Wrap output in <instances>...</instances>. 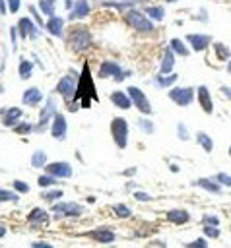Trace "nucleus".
I'll return each instance as SVG.
<instances>
[{"mask_svg":"<svg viewBox=\"0 0 231 248\" xmlns=\"http://www.w3.org/2000/svg\"><path fill=\"white\" fill-rule=\"evenodd\" d=\"M74 99L80 101L83 108H89L91 101H97V99H99V97H97V91H95V85H93L91 72H89V64H83L82 76L78 78V89H76Z\"/></svg>","mask_w":231,"mask_h":248,"instance_id":"1","label":"nucleus"},{"mask_svg":"<svg viewBox=\"0 0 231 248\" xmlns=\"http://www.w3.org/2000/svg\"><path fill=\"white\" fill-rule=\"evenodd\" d=\"M68 46L74 50V52H83L91 46V33L85 25H76L70 29V35H68Z\"/></svg>","mask_w":231,"mask_h":248,"instance_id":"2","label":"nucleus"},{"mask_svg":"<svg viewBox=\"0 0 231 248\" xmlns=\"http://www.w3.org/2000/svg\"><path fill=\"white\" fill-rule=\"evenodd\" d=\"M124 19H126V23H128L134 31H138V33H151V31H153V23L149 21V17H148L146 14L134 10V8L124 14Z\"/></svg>","mask_w":231,"mask_h":248,"instance_id":"3","label":"nucleus"},{"mask_svg":"<svg viewBox=\"0 0 231 248\" xmlns=\"http://www.w3.org/2000/svg\"><path fill=\"white\" fill-rule=\"evenodd\" d=\"M111 134H113V140H115L116 147L124 149L128 145V122L122 116L113 118V122H111Z\"/></svg>","mask_w":231,"mask_h":248,"instance_id":"4","label":"nucleus"},{"mask_svg":"<svg viewBox=\"0 0 231 248\" xmlns=\"http://www.w3.org/2000/svg\"><path fill=\"white\" fill-rule=\"evenodd\" d=\"M76 89H78V74L76 72H70L68 76L60 78V81L56 85V93H60L68 101H70V97L76 95Z\"/></svg>","mask_w":231,"mask_h":248,"instance_id":"5","label":"nucleus"},{"mask_svg":"<svg viewBox=\"0 0 231 248\" xmlns=\"http://www.w3.org/2000/svg\"><path fill=\"white\" fill-rule=\"evenodd\" d=\"M126 93H128L130 101L134 103V107H136V108H138L142 114H149V112H151V105H149L148 97L144 95V91H142L140 87H136V85H130Z\"/></svg>","mask_w":231,"mask_h":248,"instance_id":"6","label":"nucleus"},{"mask_svg":"<svg viewBox=\"0 0 231 248\" xmlns=\"http://www.w3.org/2000/svg\"><path fill=\"white\" fill-rule=\"evenodd\" d=\"M52 213L58 219L60 217H78V215L83 213V207L78 205V203H74V202H60V203H56L52 207Z\"/></svg>","mask_w":231,"mask_h":248,"instance_id":"7","label":"nucleus"},{"mask_svg":"<svg viewBox=\"0 0 231 248\" xmlns=\"http://www.w3.org/2000/svg\"><path fill=\"white\" fill-rule=\"evenodd\" d=\"M169 99L173 103H177L179 107H186L194 99V89L192 87H173L169 91Z\"/></svg>","mask_w":231,"mask_h":248,"instance_id":"8","label":"nucleus"},{"mask_svg":"<svg viewBox=\"0 0 231 248\" xmlns=\"http://www.w3.org/2000/svg\"><path fill=\"white\" fill-rule=\"evenodd\" d=\"M66 130H68V126H66V118H64V114L56 112V114L52 116V122H50V134L54 136V140L62 141V140L66 138Z\"/></svg>","mask_w":231,"mask_h":248,"instance_id":"9","label":"nucleus"},{"mask_svg":"<svg viewBox=\"0 0 231 248\" xmlns=\"http://www.w3.org/2000/svg\"><path fill=\"white\" fill-rule=\"evenodd\" d=\"M45 172H49L56 178H68V176H72V167L64 161H56V163L45 165Z\"/></svg>","mask_w":231,"mask_h":248,"instance_id":"10","label":"nucleus"},{"mask_svg":"<svg viewBox=\"0 0 231 248\" xmlns=\"http://www.w3.org/2000/svg\"><path fill=\"white\" fill-rule=\"evenodd\" d=\"M99 76L101 78H115V79H124V72H122V68L116 64V62H111V60H107V62H103L101 64V68H99Z\"/></svg>","mask_w":231,"mask_h":248,"instance_id":"11","label":"nucleus"},{"mask_svg":"<svg viewBox=\"0 0 231 248\" xmlns=\"http://www.w3.org/2000/svg\"><path fill=\"white\" fill-rule=\"evenodd\" d=\"M54 108H56V101H54L52 97H49V99H47V107H45V110H43V114H41V120H39V124H37V126H33V130H37V132H45V128H47L49 120L56 114V112H54Z\"/></svg>","mask_w":231,"mask_h":248,"instance_id":"12","label":"nucleus"},{"mask_svg":"<svg viewBox=\"0 0 231 248\" xmlns=\"http://www.w3.org/2000/svg\"><path fill=\"white\" fill-rule=\"evenodd\" d=\"M196 97H198L200 108H202L204 112L212 114V110H214V101H212V97H210V91H208V87H206V85H200V87L196 89Z\"/></svg>","mask_w":231,"mask_h":248,"instance_id":"13","label":"nucleus"},{"mask_svg":"<svg viewBox=\"0 0 231 248\" xmlns=\"http://www.w3.org/2000/svg\"><path fill=\"white\" fill-rule=\"evenodd\" d=\"M186 41L190 43V46H192L194 50H204V48H208V45L212 43V37H210V35H198V33H190V35L186 37Z\"/></svg>","mask_w":231,"mask_h":248,"instance_id":"14","label":"nucleus"},{"mask_svg":"<svg viewBox=\"0 0 231 248\" xmlns=\"http://www.w3.org/2000/svg\"><path fill=\"white\" fill-rule=\"evenodd\" d=\"M17 31H19V37H21V39L37 37V27L31 23L29 17H21V19L17 21Z\"/></svg>","mask_w":231,"mask_h":248,"instance_id":"15","label":"nucleus"},{"mask_svg":"<svg viewBox=\"0 0 231 248\" xmlns=\"http://www.w3.org/2000/svg\"><path fill=\"white\" fill-rule=\"evenodd\" d=\"M41 99H43V95H41V89H39V87H29V89H25L23 95H21L23 105H29V107H37V105L41 103Z\"/></svg>","mask_w":231,"mask_h":248,"instance_id":"16","label":"nucleus"},{"mask_svg":"<svg viewBox=\"0 0 231 248\" xmlns=\"http://www.w3.org/2000/svg\"><path fill=\"white\" fill-rule=\"evenodd\" d=\"M62 27H64V19L58 16H50L49 21L45 23V29L54 37H62Z\"/></svg>","mask_w":231,"mask_h":248,"instance_id":"17","label":"nucleus"},{"mask_svg":"<svg viewBox=\"0 0 231 248\" xmlns=\"http://www.w3.org/2000/svg\"><path fill=\"white\" fill-rule=\"evenodd\" d=\"M27 221H29L33 227H37V225H45V223L49 221V213H47L45 209H41V207H35V209L29 211Z\"/></svg>","mask_w":231,"mask_h":248,"instance_id":"18","label":"nucleus"},{"mask_svg":"<svg viewBox=\"0 0 231 248\" xmlns=\"http://www.w3.org/2000/svg\"><path fill=\"white\" fill-rule=\"evenodd\" d=\"M72 8L74 10L70 12V19H82V17H85L89 14V2L87 0H78Z\"/></svg>","mask_w":231,"mask_h":248,"instance_id":"19","label":"nucleus"},{"mask_svg":"<svg viewBox=\"0 0 231 248\" xmlns=\"http://www.w3.org/2000/svg\"><path fill=\"white\" fill-rule=\"evenodd\" d=\"M167 219L171 223H175V225H184L190 219V215L184 209H171V211H167Z\"/></svg>","mask_w":231,"mask_h":248,"instance_id":"20","label":"nucleus"},{"mask_svg":"<svg viewBox=\"0 0 231 248\" xmlns=\"http://www.w3.org/2000/svg\"><path fill=\"white\" fill-rule=\"evenodd\" d=\"M87 234L97 242H113L115 240V232H111L109 229H95V231H89Z\"/></svg>","mask_w":231,"mask_h":248,"instance_id":"21","label":"nucleus"},{"mask_svg":"<svg viewBox=\"0 0 231 248\" xmlns=\"http://www.w3.org/2000/svg\"><path fill=\"white\" fill-rule=\"evenodd\" d=\"M111 101L118 107V108H130V97H128V93H124V91H115V93H111Z\"/></svg>","mask_w":231,"mask_h":248,"instance_id":"22","label":"nucleus"},{"mask_svg":"<svg viewBox=\"0 0 231 248\" xmlns=\"http://www.w3.org/2000/svg\"><path fill=\"white\" fill-rule=\"evenodd\" d=\"M173 66H175V54L171 48H167L161 58V74H169L173 70Z\"/></svg>","mask_w":231,"mask_h":248,"instance_id":"23","label":"nucleus"},{"mask_svg":"<svg viewBox=\"0 0 231 248\" xmlns=\"http://www.w3.org/2000/svg\"><path fill=\"white\" fill-rule=\"evenodd\" d=\"M19 116H21V108L10 107V108L4 112V126H16V122L19 120Z\"/></svg>","mask_w":231,"mask_h":248,"instance_id":"24","label":"nucleus"},{"mask_svg":"<svg viewBox=\"0 0 231 248\" xmlns=\"http://www.w3.org/2000/svg\"><path fill=\"white\" fill-rule=\"evenodd\" d=\"M198 186H202L204 190H210V192H214V194H219L221 192V184L217 182V180H212V178H200L198 182H196Z\"/></svg>","mask_w":231,"mask_h":248,"instance_id":"25","label":"nucleus"},{"mask_svg":"<svg viewBox=\"0 0 231 248\" xmlns=\"http://www.w3.org/2000/svg\"><path fill=\"white\" fill-rule=\"evenodd\" d=\"M196 138H198L196 141L202 145V149H204V151H208V153H210V151L214 149V141H212V138H210L208 134H204V132H198V134H196Z\"/></svg>","mask_w":231,"mask_h":248,"instance_id":"26","label":"nucleus"},{"mask_svg":"<svg viewBox=\"0 0 231 248\" xmlns=\"http://www.w3.org/2000/svg\"><path fill=\"white\" fill-rule=\"evenodd\" d=\"M171 50L173 52H177L179 56H188V48L184 46V43L181 41V39H171Z\"/></svg>","mask_w":231,"mask_h":248,"instance_id":"27","label":"nucleus"},{"mask_svg":"<svg viewBox=\"0 0 231 248\" xmlns=\"http://www.w3.org/2000/svg\"><path fill=\"white\" fill-rule=\"evenodd\" d=\"M17 72H19V76H21L23 79H27V78H31L33 64H31L29 60H23V58H21V62H19V66H17Z\"/></svg>","mask_w":231,"mask_h":248,"instance_id":"28","label":"nucleus"},{"mask_svg":"<svg viewBox=\"0 0 231 248\" xmlns=\"http://www.w3.org/2000/svg\"><path fill=\"white\" fill-rule=\"evenodd\" d=\"M31 165H33L35 169L45 167V165H47V155H45V151H35V153L31 155Z\"/></svg>","mask_w":231,"mask_h":248,"instance_id":"29","label":"nucleus"},{"mask_svg":"<svg viewBox=\"0 0 231 248\" xmlns=\"http://www.w3.org/2000/svg\"><path fill=\"white\" fill-rule=\"evenodd\" d=\"M146 16H149L153 19H163L165 17V10L161 6H149V8H146Z\"/></svg>","mask_w":231,"mask_h":248,"instance_id":"30","label":"nucleus"},{"mask_svg":"<svg viewBox=\"0 0 231 248\" xmlns=\"http://www.w3.org/2000/svg\"><path fill=\"white\" fill-rule=\"evenodd\" d=\"M54 2L56 0H39V8L45 16H54Z\"/></svg>","mask_w":231,"mask_h":248,"instance_id":"31","label":"nucleus"},{"mask_svg":"<svg viewBox=\"0 0 231 248\" xmlns=\"http://www.w3.org/2000/svg\"><path fill=\"white\" fill-rule=\"evenodd\" d=\"M214 50H215V56H217L219 60H227V58L231 56L229 48H227L225 45H221V43H215V45H214Z\"/></svg>","mask_w":231,"mask_h":248,"instance_id":"32","label":"nucleus"},{"mask_svg":"<svg viewBox=\"0 0 231 248\" xmlns=\"http://www.w3.org/2000/svg\"><path fill=\"white\" fill-rule=\"evenodd\" d=\"M155 81H157L159 87H167V85H173V83L177 81V76H175V74H169V76H163V74H161Z\"/></svg>","mask_w":231,"mask_h":248,"instance_id":"33","label":"nucleus"},{"mask_svg":"<svg viewBox=\"0 0 231 248\" xmlns=\"http://www.w3.org/2000/svg\"><path fill=\"white\" fill-rule=\"evenodd\" d=\"M56 180H58L56 176H52V174H49V172H47V174L39 176V180H37V182H39V186H54V184H56Z\"/></svg>","mask_w":231,"mask_h":248,"instance_id":"34","label":"nucleus"},{"mask_svg":"<svg viewBox=\"0 0 231 248\" xmlns=\"http://www.w3.org/2000/svg\"><path fill=\"white\" fill-rule=\"evenodd\" d=\"M41 198H43V200H47V202L60 200V198H62V190H49V192H43V194H41Z\"/></svg>","mask_w":231,"mask_h":248,"instance_id":"35","label":"nucleus"},{"mask_svg":"<svg viewBox=\"0 0 231 248\" xmlns=\"http://www.w3.org/2000/svg\"><path fill=\"white\" fill-rule=\"evenodd\" d=\"M115 213H116V217H120V219H126V217L132 215V211H130L124 203H116V205H115Z\"/></svg>","mask_w":231,"mask_h":248,"instance_id":"36","label":"nucleus"},{"mask_svg":"<svg viewBox=\"0 0 231 248\" xmlns=\"http://www.w3.org/2000/svg\"><path fill=\"white\" fill-rule=\"evenodd\" d=\"M103 6H111V8H118V10H124V8H130L134 6V0H128V2H101Z\"/></svg>","mask_w":231,"mask_h":248,"instance_id":"37","label":"nucleus"},{"mask_svg":"<svg viewBox=\"0 0 231 248\" xmlns=\"http://www.w3.org/2000/svg\"><path fill=\"white\" fill-rule=\"evenodd\" d=\"M16 200H17V194L0 188V202H16Z\"/></svg>","mask_w":231,"mask_h":248,"instance_id":"38","label":"nucleus"},{"mask_svg":"<svg viewBox=\"0 0 231 248\" xmlns=\"http://www.w3.org/2000/svg\"><path fill=\"white\" fill-rule=\"evenodd\" d=\"M204 234L206 236H212V238H217L219 236V229L215 225H206L204 227Z\"/></svg>","mask_w":231,"mask_h":248,"instance_id":"39","label":"nucleus"},{"mask_svg":"<svg viewBox=\"0 0 231 248\" xmlns=\"http://www.w3.org/2000/svg\"><path fill=\"white\" fill-rule=\"evenodd\" d=\"M14 188H16L17 192H21V194H27V192H29V184L23 182V180H14Z\"/></svg>","mask_w":231,"mask_h":248,"instance_id":"40","label":"nucleus"},{"mask_svg":"<svg viewBox=\"0 0 231 248\" xmlns=\"http://www.w3.org/2000/svg\"><path fill=\"white\" fill-rule=\"evenodd\" d=\"M177 134H179V138H181L182 141L188 140V130H186V126H184L182 122H179V126H177Z\"/></svg>","mask_w":231,"mask_h":248,"instance_id":"41","label":"nucleus"},{"mask_svg":"<svg viewBox=\"0 0 231 248\" xmlns=\"http://www.w3.org/2000/svg\"><path fill=\"white\" fill-rule=\"evenodd\" d=\"M215 180H217L221 186H231V176L225 174V172H219V174L215 176Z\"/></svg>","mask_w":231,"mask_h":248,"instance_id":"42","label":"nucleus"},{"mask_svg":"<svg viewBox=\"0 0 231 248\" xmlns=\"http://www.w3.org/2000/svg\"><path fill=\"white\" fill-rule=\"evenodd\" d=\"M14 130H16V134H29V132L33 130V126H31L29 122H23L21 126H16Z\"/></svg>","mask_w":231,"mask_h":248,"instance_id":"43","label":"nucleus"},{"mask_svg":"<svg viewBox=\"0 0 231 248\" xmlns=\"http://www.w3.org/2000/svg\"><path fill=\"white\" fill-rule=\"evenodd\" d=\"M140 128H142L144 132L151 134V132H153V122H151V120H140Z\"/></svg>","mask_w":231,"mask_h":248,"instance_id":"44","label":"nucleus"},{"mask_svg":"<svg viewBox=\"0 0 231 248\" xmlns=\"http://www.w3.org/2000/svg\"><path fill=\"white\" fill-rule=\"evenodd\" d=\"M8 2V10L12 12V14H16L17 10H19V4H21V0H6Z\"/></svg>","mask_w":231,"mask_h":248,"instance_id":"45","label":"nucleus"},{"mask_svg":"<svg viewBox=\"0 0 231 248\" xmlns=\"http://www.w3.org/2000/svg\"><path fill=\"white\" fill-rule=\"evenodd\" d=\"M134 198H136V200H140V202H149V200H151V196H149V194H146V192H136V194H134Z\"/></svg>","mask_w":231,"mask_h":248,"instance_id":"46","label":"nucleus"},{"mask_svg":"<svg viewBox=\"0 0 231 248\" xmlns=\"http://www.w3.org/2000/svg\"><path fill=\"white\" fill-rule=\"evenodd\" d=\"M204 225H215V227H217V217L206 215V217H204Z\"/></svg>","mask_w":231,"mask_h":248,"instance_id":"47","label":"nucleus"},{"mask_svg":"<svg viewBox=\"0 0 231 248\" xmlns=\"http://www.w3.org/2000/svg\"><path fill=\"white\" fill-rule=\"evenodd\" d=\"M29 12H31V14H33V16H35V19H37V23H39V25H45V21H43V19H41V16H39V14H37V10H35V8H33V6H31V8H29Z\"/></svg>","mask_w":231,"mask_h":248,"instance_id":"48","label":"nucleus"},{"mask_svg":"<svg viewBox=\"0 0 231 248\" xmlns=\"http://www.w3.org/2000/svg\"><path fill=\"white\" fill-rule=\"evenodd\" d=\"M206 244H208V242H206L204 238H198V240H194V242H190L188 246H206Z\"/></svg>","mask_w":231,"mask_h":248,"instance_id":"49","label":"nucleus"},{"mask_svg":"<svg viewBox=\"0 0 231 248\" xmlns=\"http://www.w3.org/2000/svg\"><path fill=\"white\" fill-rule=\"evenodd\" d=\"M221 93H223L227 99H231V87H221Z\"/></svg>","mask_w":231,"mask_h":248,"instance_id":"50","label":"nucleus"},{"mask_svg":"<svg viewBox=\"0 0 231 248\" xmlns=\"http://www.w3.org/2000/svg\"><path fill=\"white\" fill-rule=\"evenodd\" d=\"M0 14H6V6H4V0H0Z\"/></svg>","mask_w":231,"mask_h":248,"instance_id":"51","label":"nucleus"},{"mask_svg":"<svg viewBox=\"0 0 231 248\" xmlns=\"http://www.w3.org/2000/svg\"><path fill=\"white\" fill-rule=\"evenodd\" d=\"M6 232H8V231H6V229H4V227H2V225H0V238H2V236H4V234H6Z\"/></svg>","mask_w":231,"mask_h":248,"instance_id":"52","label":"nucleus"},{"mask_svg":"<svg viewBox=\"0 0 231 248\" xmlns=\"http://www.w3.org/2000/svg\"><path fill=\"white\" fill-rule=\"evenodd\" d=\"M72 6H74V2H72V0H66V8H68V10H70V8H72Z\"/></svg>","mask_w":231,"mask_h":248,"instance_id":"53","label":"nucleus"},{"mask_svg":"<svg viewBox=\"0 0 231 248\" xmlns=\"http://www.w3.org/2000/svg\"><path fill=\"white\" fill-rule=\"evenodd\" d=\"M227 72H229V74H231V60H229V62H227Z\"/></svg>","mask_w":231,"mask_h":248,"instance_id":"54","label":"nucleus"},{"mask_svg":"<svg viewBox=\"0 0 231 248\" xmlns=\"http://www.w3.org/2000/svg\"><path fill=\"white\" fill-rule=\"evenodd\" d=\"M165 2H175V0H165Z\"/></svg>","mask_w":231,"mask_h":248,"instance_id":"55","label":"nucleus"},{"mask_svg":"<svg viewBox=\"0 0 231 248\" xmlns=\"http://www.w3.org/2000/svg\"><path fill=\"white\" fill-rule=\"evenodd\" d=\"M229 155H231V147H229Z\"/></svg>","mask_w":231,"mask_h":248,"instance_id":"56","label":"nucleus"},{"mask_svg":"<svg viewBox=\"0 0 231 248\" xmlns=\"http://www.w3.org/2000/svg\"><path fill=\"white\" fill-rule=\"evenodd\" d=\"M136 2H144V0H136Z\"/></svg>","mask_w":231,"mask_h":248,"instance_id":"57","label":"nucleus"}]
</instances>
